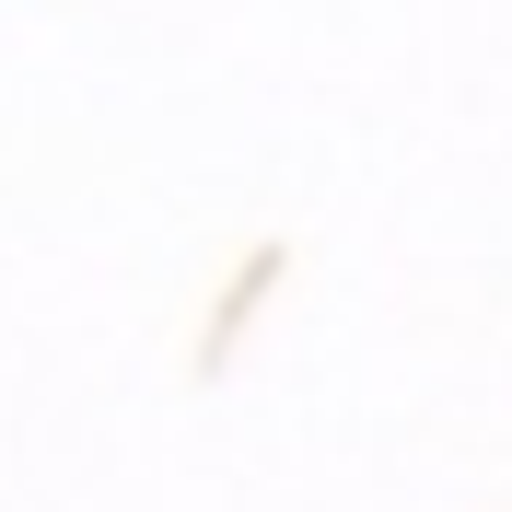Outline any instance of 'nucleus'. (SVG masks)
Segmentation results:
<instances>
[]
</instances>
